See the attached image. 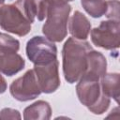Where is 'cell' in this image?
Here are the masks:
<instances>
[{
	"mask_svg": "<svg viewBox=\"0 0 120 120\" xmlns=\"http://www.w3.org/2000/svg\"><path fill=\"white\" fill-rule=\"evenodd\" d=\"M36 18L33 0H17L13 4L0 6V27L19 37L26 36Z\"/></svg>",
	"mask_w": 120,
	"mask_h": 120,
	"instance_id": "1",
	"label": "cell"
},
{
	"mask_svg": "<svg viewBox=\"0 0 120 120\" xmlns=\"http://www.w3.org/2000/svg\"><path fill=\"white\" fill-rule=\"evenodd\" d=\"M92 50L85 40L68 38L62 49V67L65 80L68 83L77 82L87 68V53Z\"/></svg>",
	"mask_w": 120,
	"mask_h": 120,
	"instance_id": "2",
	"label": "cell"
},
{
	"mask_svg": "<svg viewBox=\"0 0 120 120\" xmlns=\"http://www.w3.org/2000/svg\"><path fill=\"white\" fill-rule=\"evenodd\" d=\"M76 94L80 102L94 114H102L111 103V98L101 91L100 78L90 73H84L80 78L76 85Z\"/></svg>",
	"mask_w": 120,
	"mask_h": 120,
	"instance_id": "3",
	"label": "cell"
},
{
	"mask_svg": "<svg viewBox=\"0 0 120 120\" xmlns=\"http://www.w3.org/2000/svg\"><path fill=\"white\" fill-rule=\"evenodd\" d=\"M71 7L68 3L53 0L47 12L46 22L42 26V33L52 42H61L68 35V22Z\"/></svg>",
	"mask_w": 120,
	"mask_h": 120,
	"instance_id": "4",
	"label": "cell"
},
{
	"mask_svg": "<svg viewBox=\"0 0 120 120\" xmlns=\"http://www.w3.org/2000/svg\"><path fill=\"white\" fill-rule=\"evenodd\" d=\"M92 43L105 50L118 49L120 46V22L115 20L102 21L90 31Z\"/></svg>",
	"mask_w": 120,
	"mask_h": 120,
	"instance_id": "5",
	"label": "cell"
},
{
	"mask_svg": "<svg viewBox=\"0 0 120 120\" xmlns=\"http://www.w3.org/2000/svg\"><path fill=\"white\" fill-rule=\"evenodd\" d=\"M26 55L34 65H42L57 59V48L54 42L45 37L35 36L26 43Z\"/></svg>",
	"mask_w": 120,
	"mask_h": 120,
	"instance_id": "6",
	"label": "cell"
},
{
	"mask_svg": "<svg viewBox=\"0 0 120 120\" xmlns=\"http://www.w3.org/2000/svg\"><path fill=\"white\" fill-rule=\"evenodd\" d=\"M10 95L19 101H29L38 98L42 92L34 69H28L22 76L14 80L9 86Z\"/></svg>",
	"mask_w": 120,
	"mask_h": 120,
	"instance_id": "7",
	"label": "cell"
},
{
	"mask_svg": "<svg viewBox=\"0 0 120 120\" xmlns=\"http://www.w3.org/2000/svg\"><path fill=\"white\" fill-rule=\"evenodd\" d=\"M58 60H53L47 64L34 65V72L41 92L51 94L55 92L60 86V76L58 70Z\"/></svg>",
	"mask_w": 120,
	"mask_h": 120,
	"instance_id": "8",
	"label": "cell"
},
{
	"mask_svg": "<svg viewBox=\"0 0 120 120\" xmlns=\"http://www.w3.org/2000/svg\"><path fill=\"white\" fill-rule=\"evenodd\" d=\"M68 30L72 38L86 40L91 31V23L84 14L76 10L68 22Z\"/></svg>",
	"mask_w": 120,
	"mask_h": 120,
	"instance_id": "9",
	"label": "cell"
},
{
	"mask_svg": "<svg viewBox=\"0 0 120 120\" xmlns=\"http://www.w3.org/2000/svg\"><path fill=\"white\" fill-rule=\"evenodd\" d=\"M25 66L24 59L17 52L2 53L0 72L7 76H13L21 71Z\"/></svg>",
	"mask_w": 120,
	"mask_h": 120,
	"instance_id": "10",
	"label": "cell"
},
{
	"mask_svg": "<svg viewBox=\"0 0 120 120\" xmlns=\"http://www.w3.org/2000/svg\"><path fill=\"white\" fill-rule=\"evenodd\" d=\"M52 116V108L49 102L38 100L27 106L23 111L24 120H48Z\"/></svg>",
	"mask_w": 120,
	"mask_h": 120,
	"instance_id": "11",
	"label": "cell"
},
{
	"mask_svg": "<svg viewBox=\"0 0 120 120\" xmlns=\"http://www.w3.org/2000/svg\"><path fill=\"white\" fill-rule=\"evenodd\" d=\"M119 73H105L100 78V87L102 93L110 98H113L116 103H119Z\"/></svg>",
	"mask_w": 120,
	"mask_h": 120,
	"instance_id": "12",
	"label": "cell"
},
{
	"mask_svg": "<svg viewBox=\"0 0 120 120\" xmlns=\"http://www.w3.org/2000/svg\"><path fill=\"white\" fill-rule=\"evenodd\" d=\"M107 70V60L105 56L95 50H91L87 53V68L85 73H90L101 78Z\"/></svg>",
	"mask_w": 120,
	"mask_h": 120,
	"instance_id": "13",
	"label": "cell"
},
{
	"mask_svg": "<svg viewBox=\"0 0 120 120\" xmlns=\"http://www.w3.org/2000/svg\"><path fill=\"white\" fill-rule=\"evenodd\" d=\"M83 9L93 18H99L107 11L106 0H81Z\"/></svg>",
	"mask_w": 120,
	"mask_h": 120,
	"instance_id": "14",
	"label": "cell"
},
{
	"mask_svg": "<svg viewBox=\"0 0 120 120\" xmlns=\"http://www.w3.org/2000/svg\"><path fill=\"white\" fill-rule=\"evenodd\" d=\"M20 49V41L13 37L0 33V52L4 53L17 52Z\"/></svg>",
	"mask_w": 120,
	"mask_h": 120,
	"instance_id": "15",
	"label": "cell"
},
{
	"mask_svg": "<svg viewBox=\"0 0 120 120\" xmlns=\"http://www.w3.org/2000/svg\"><path fill=\"white\" fill-rule=\"evenodd\" d=\"M36 8V17L38 21H43L48 12V8L53 0H33Z\"/></svg>",
	"mask_w": 120,
	"mask_h": 120,
	"instance_id": "16",
	"label": "cell"
},
{
	"mask_svg": "<svg viewBox=\"0 0 120 120\" xmlns=\"http://www.w3.org/2000/svg\"><path fill=\"white\" fill-rule=\"evenodd\" d=\"M105 16L109 20L119 21V1L109 0L107 1V11Z\"/></svg>",
	"mask_w": 120,
	"mask_h": 120,
	"instance_id": "17",
	"label": "cell"
},
{
	"mask_svg": "<svg viewBox=\"0 0 120 120\" xmlns=\"http://www.w3.org/2000/svg\"><path fill=\"white\" fill-rule=\"evenodd\" d=\"M22 116L20 114V112L15 109L11 108H4L0 112V119L6 120V119H21Z\"/></svg>",
	"mask_w": 120,
	"mask_h": 120,
	"instance_id": "18",
	"label": "cell"
},
{
	"mask_svg": "<svg viewBox=\"0 0 120 120\" xmlns=\"http://www.w3.org/2000/svg\"><path fill=\"white\" fill-rule=\"evenodd\" d=\"M8 88V84H7V81L6 79L0 74V94H3L6 92Z\"/></svg>",
	"mask_w": 120,
	"mask_h": 120,
	"instance_id": "19",
	"label": "cell"
},
{
	"mask_svg": "<svg viewBox=\"0 0 120 120\" xmlns=\"http://www.w3.org/2000/svg\"><path fill=\"white\" fill-rule=\"evenodd\" d=\"M59 1H63V2H67V3H68V2L73 1V0H59Z\"/></svg>",
	"mask_w": 120,
	"mask_h": 120,
	"instance_id": "20",
	"label": "cell"
},
{
	"mask_svg": "<svg viewBox=\"0 0 120 120\" xmlns=\"http://www.w3.org/2000/svg\"><path fill=\"white\" fill-rule=\"evenodd\" d=\"M5 1H6V0H0V5H3Z\"/></svg>",
	"mask_w": 120,
	"mask_h": 120,
	"instance_id": "21",
	"label": "cell"
}]
</instances>
